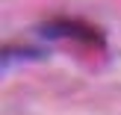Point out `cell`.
I'll list each match as a JSON object with an SVG mask.
<instances>
[{
    "label": "cell",
    "instance_id": "cell-1",
    "mask_svg": "<svg viewBox=\"0 0 121 115\" xmlns=\"http://www.w3.org/2000/svg\"><path fill=\"white\" fill-rule=\"evenodd\" d=\"M41 33L50 38H65V41H77L86 47H104V35L98 27L80 21V18H53L41 27Z\"/></svg>",
    "mask_w": 121,
    "mask_h": 115
}]
</instances>
